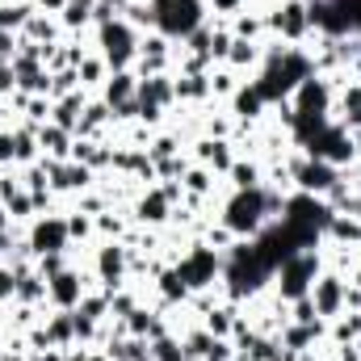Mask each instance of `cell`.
Wrapping results in <instances>:
<instances>
[{
	"mask_svg": "<svg viewBox=\"0 0 361 361\" xmlns=\"http://www.w3.org/2000/svg\"><path fill=\"white\" fill-rule=\"evenodd\" d=\"M85 89H76V92H68V97H59L55 105H51V122L55 126H63L72 139H76V126H80V114H85Z\"/></svg>",
	"mask_w": 361,
	"mask_h": 361,
	"instance_id": "cell-15",
	"label": "cell"
},
{
	"mask_svg": "<svg viewBox=\"0 0 361 361\" xmlns=\"http://www.w3.org/2000/svg\"><path fill=\"white\" fill-rule=\"evenodd\" d=\"M160 294H164V307H177L189 298V286L180 281L177 269H160Z\"/></svg>",
	"mask_w": 361,
	"mask_h": 361,
	"instance_id": "cell-33",
	"label": "cell"
},
{
	"mask_svg": "<svg viewBox=\"0 0 361 361\" xmlns=\"http://www.w3.org/2000/svg\"><path fill=\"white\" fill-rule=\"evenodd\" d=\"M235 240H240V235H235L227 223H219V227H210V231H206V248H214V252H231V248H235Z\"/></svg>",
	"mask_w": 361,
	"mask_h": 361,
	"instance_id": "cell-42",
	"label": "cell"
},
{
	"mask_svg": "<svg viewBox=\"0 0 361 361\" xmlns=\"http://www.w3.org/2000/svg\"><path fill=\"white\" fill-rule=\"evenodd\" d=\"M135 101H139V105H156V109H164V105L177 101V89H173V80H169L164 72H160V76H143L139 89H135Z\"/></svg>",
	"mask_w": 361,
	"mask_h": 361,
	"instance_id": "cell-16",
	"label": "cell"
},
{
	"mask_svg": "<svg viewBox=\"0 0 361 361\" xmlns=\"http://www.w3.org/2000/svg\"><path fill=\"white\" fill-rule=\"evenodd\" d=\"M0 206H4L8 214H13V223H17V219H30V214H34V197H30V189H17V193H13V197H4Z\"/></svg>",
	"mask_w": 361,
	"mask_h": 361,
	"instance_id": "cell-41",
	"label": "cell"
},
{
	"mask_svg": "<svg viewBox=\"0 0 361 361\" xmlns=\"http://www.w3.org/2000/svg\"><path fill=\"white\" fill-rule=\"evenodd\" d=\"M336 105H341V126H345V130H353V126H357V118H361V85H349V89L341 92V101H336Z\"/></svg>",
	"mask_w": 361,
	"mask_h": 361,
	"instance_id": "cell-35",
	"label": "cell"
},
{
	"mask_svg": "<svg viewBox=\"0 0 361 361\" xmlns=\"http://www.w3.org/2000/svg\"><path fill=\"white\" fill-rule=\"evenodd\" d=\"M185 169H189V164H185L180 156H173V160H160V164H156V177L160 180H177V177H185Z\"/></svg>",
	"mask_w": 361,
	"mask_h": 361,
	"instance_id": "cell-50",
	"label": "cell"
},
{
	"mask_svg": "<svg viewBox=\"0 0 361 361\" xmlns=\"http://www.w3.org/2000/svg\"><path fill=\"white\" fill-rule=\"evenodd\" d=\"M197 164L202 169H210V173H231V164H235V152H231V139H202L197 143Z\"/></svg>",
	"mask_w": 361,
	"mask_h": 361,
	"instance_id": "cell-14",
	"label": "cell"
},
{
	"mask_svg": "<svg viewBox=\"0 0 361 361\" xmlns=\"http://www.w3.org/2000/svg\"><path fill=\"white\" fill-rule=\"evenodd\" d=\"M30 17H34V0H4L0 4V30H8V34H21Z\"/></svg>",
	"mask_w": 361,
	"mask_h": 361,
	"instance_id": "cell-24",
	"label": "cell"
},
{
	"mask_svg": "<svg viewBox=\"0 0 361 361\" xmlns=\"http://www.w3.org/2000/svg\"><path fill=\"white\" fill-rule=\"evenodd\" d=\"M38 147H42L47 160H72V135L63 126H55V122L38 126Z\"/></svg>",
	"mask_w": 361,
	"mask_h": 361,
	"instance_id": "cell-18",
	"label": "cell"
},
{
	"mask_svg": "<svg viewBox=\"0 0 361 361\" xmlns=\"http://www.w3.org/2000/svg\"><path fill=\"white\" fill-rule=\"evenodd\" d=\"M135 219H139L143 227H160L164 219H173V206H169V197H164L160 189H147V193L135 202Z\"/></svg>",
	"mask_w": 361,
	"mask_h": 361,
	"instance_id": "cell-17",
	"label": "cell"
},
{
	"mask_svg": "<svg viewBox=\"0 0 361 361\" xmlns=\"http://www.w3.org/2000/svg\"><path fill=\"white\" fill-rule=\"evenodd\" d=\"M47 341H51L55 349H68V345L76 341V315H72V311L47 315Z\"/></svg>",
	"mask_w": 361,
	"mask_h": 361,
	"instance_id": "cell-22",
	"label": "cell"
},
{
	"mask_svg": "<svg viewBox=\"0 0 361 361\" xmlns=\"http://www.w3.org/2000/svg\"><path fill=\"white\" fill-rule=\"evenodd\" d=\"M177 273H180V281L189 286V294H193V290H210V286L219 281V273H223V257H219L214 248L197 244L189 257H180Z\"/></svg>",
	"mask_w": 361,
	"mask_h": 361,
	"instance_id": "cell-5",
	"label": "cell"
},
{
	"mask_svg": "<svg viewBox=\"0 0 361 361\" xmlns=\"http://www.w3.org/2000/svg\"><path fill=\"white\" fill-rule=\"evenodd\" d=\"M92 223H97V231H101V235H109V240H122V231H126V223H122L114 210H109V214H97Z\"/></svg>",
	"mask_w": 361,
	"mask_h": 361,
	"instance_id": "cell-48",
	"label": "cell"
},
{
	"mask_svg": "<svg viewBox=\"0 0 361 361\" xmlns=\"http://www.w3.org/2000/svg\"><path fill=\"white\" fill-rule=\"evenodd\" d=\"M173 89H177V101H206L210 97V72L206 76H180V80H173Z\"/></svg>",
	"mask_w": 361,
	"mask_h": 361,
	"instance_id": "cell-31",
	"label": "cell"
},
{
	"mask_svg": "<svg viewBox=\"0 0 361 361\" xmlns=\"http://www.w3.org/2000/svg\"><path fill=\"white\" fill-rule=\"evenodd\" d=\"M4 361H25V357H21V353H13V357H4Z\"/></svg>",
	"mask_w": 361,
	"mask_h": 361,
	"instance_id": "cell-63",
	"label": "cell"
},
{
	"mask_svg": "<svg viewBox=\"0 0 361 361\" xmlns=\"http://www.w3.org/2000/svg\"><path fill=\"white\" fill-rule=\"evenodd\" d=\"M290 311H294V315H290L294 324H315V319H319V311H315V302H311V294H302V298H294V302H290Z\"/></svg>",
	"mask_w": 361,
	"mask_h": 361,
	"instance_id": "cell-46",
	"label": "cell"
},
{
	"mask_svg": "<svg viewBox=\"0 0 361 361\" xmlns=\"http://www.w3.org/2000/svg\"><path fill=\"white\" fill-rule=\"evenodd\" d=\"M47 298H51L55 311H76L80 298H85V277L76 269H63L55 277H47Z\"/></svg>",
	"mask_w": 361,
	"mask_h": 361,
	"instance_id": "cell-11",
	"label": "cell"
},
{
	"mask_svg": "<svg viewBox=\"0 0 361 361\" xmlns=\"http://www.w3.org/2000/svg\"><path fill=\"white\" fill-rule=\"evenodd\" d=\"M47 173H51V189L55 193H85L92 185V169L76 164V160H47Z\"/></svg>",
	"mask_w": 361,
	"mask_h": 361,
	"instance_id": "cell-12",
	"label": "cell"
},
{
	"mask_svg": "<svg viewBox=\"0 0 361 361\" xmlns=\"http://www.w3.org/2000/svg\"><path fill=\"white\" fill-rule=\"evenodd\" d=\"M269 30V17H257V13H235V25H231V34L235 38H248V42H261V34Z\"/></svg>",
	"mask_w": 361,
	"mask_h": 361,
	"instance_id": "cell-30",
	"label": "cell"
},
{
	"mask_svg": "<svg viewBox=\"0 0 361 361\" xmlns=\"http://www.w3.org/2000/svg\"><path fill=\"white\" fill-rule=\"evenodd\" d=\"M332 336H336V345L357 341V336H361V311H349V319H341V324L332 328Z\"/></svg>",
	"mask_w": 361,
	"mask_h": 361,
	"instance_id": "cell-45",
	"label": "cell"
},
{
	"mask_svg": "<svg viewBox=\"0 0 361 361\" xmlns=\"http://www.w3.org/2000/svg\"><path fill=\"white\" fill-rule=\"evenodd\" d=\"M210 38H214V30H210V25H197V30L185 38V55H206V59H210Z\"/></svg>",
	"mask_w": 361,
	"mask_h": 361,
	"instance_id": "cell-43",
	"label": "cell"
},
{
	"mask_svg": "<svg viewBox=\"0 0 361 361\" xmlns=\"http://www.w3.org/2000/svg\"><path fill=\"white\" fill-rule=\"evenodd\" d=\"M25 361H68V353L63 349H42V353H30Z\"/></svg>",
	"mask_w": 361,
	"mask_h": 361,
	"instance_id": "cell-57",
	"label": "cell"
},
{
	"mask_svg": "<svg viewBox=\"0 0 361 361\" xmlns=\"http://www.w3.org/2000/svg\"><path fill=\"white\" fill-rule=\"evenodd\" d=\"M269 30H277L286 42H302L311 34V13H307V0H281L269 13Z\"/></svg>",
	"mask_w": 361,
	"mask_h": 361,
	"instance_id": "cell-8",
	"label": "cell"
},
{
	"mask_svg": "<svg viewBox=\"0 0 361 361\" xmlns=\"http://www.w3.org/2000/svg\"><path fill=\"white\" fill-rule=\"evenodd\" d=\"M206 332L219 336V341H227V336L235 332V302H227V307H210V311H206Z\"/></svg>",
	"mask_w": 361,
	"mask_h": 361,
	"instance_id": "cell-28",
	"label": "cell"
},
{
	"mask_svg": "<svg viewBox=\"0 0 361 361\" xmlns=\"http://www.w3.org/2000/svg\"><path fill=\"white\" fill-rule=\"evenodd\" d=\"M8 160H13V135L0 130V164H8Z\"/></svg>",
	"mask_w": 361,
	"mask_h": 361,
	"instance_id": "cell-58",
	"label": "cell"
},
{
	"mask_svg": "<svg viewBox=\"0 0 361 361\" xmlns=\"http://www.w3.org/2000/svg\"><path fill=\"white\" fill-rule=\"evenodd\" d=\"M13 55H17V34L0 30V59H4V63H13Z\"/></svg>",
	"mask_w": 361,
	"mask_h": 361,
	"instance_id": "cell-55",
	"label": "cell"
},
{
	"mask_svg": "<svg viewBox=\"0 0 361 361\" xmlns=\"http://www.w3.org/2000/svg\"><path fill=\"white\" fill-rule=\"evenodd\" d=\"M34 8H47V13H63L68 0H34Z\"/></svg>",
	"mask_w": 361,
	"mask_h": 361,
	"instance_id": "cell-59",
	"label": "cell"
},
{
	"mask_svg": "<svg viewBox=\"0 0 361 361\" xmlns=\"http://www.w3.org/2000/svg\"><path fill=\"white\" fill-rule=\"evenodd\" d=\"M55 34H59V25H55L51 17L34 13V17L25 21V30H21L17 38H25V42H38V47H55Z\"/></svg>",
	"mask_w": 361,
	"mask_h": 361,
	"instance_id": "cell-25",
	"label": "cell"
},
{
	"mask_svg": "<svg viewBox=\"0 0 361 361\" xmlns=\"http://www.w3.org/2000/svg\"><path fill=\"white\" fill-rule=\"evenodd\" d=\"M122 21H126L130 30H156V8H152V0H130V4L122 8Z\"/></svg>",
	"mask_w": 361,
	"mask_h": 361,
	"instance_id": "cell-29",
	"label": "cell"
},
{
	"mask_svg": "<svg viewBox=\"0 0 361 361\" xmlns=\"http://www.w3.org/2000/svg\"><path fill=\"white\" fill-rule=\"evenodd\" d=\"M227 177H231L235 189H257V185H265V180H261V169H257V164H244V160H235Z\"/></svg>",
	"mask_w": 361,
	"mask_h": 361,
	"instance_id": "cell-39",
	"label": "cell"
},
{
	"mask_svg": "<svg viewBox=\"0 0 361 361\" xmlns=\"http://www.w3.org/2000/svg\"><path fill=\"white\" fill-rule=\"evenodd\" d=\"M34 160H42L38 130L34 126H17L13 130V164H34Z\"/></svg>",
	"mask_w": 361,
	"mask_h": 361,
	"instance_id": "cell-21",
	"label": "cell"
},
{
	"mask_svg": "<svg viewBox=\"0 0 361 361\" xmlns=\"http://www.w3.org/2000/svg\"><path fill=\"white\" fill-rule=\"evenodd\" d=\"M231 30H214V38H210V63L214 59H227V51H231Z\"/></svg>",
	"mask_w": 361,
	"mask_h": 361,
	"instance_id": "cell-49",
	"label": "cell"
},
{
	"mask_svg": "<svg viewBox=\"0 0 361 361\" xmlns=\"http://www.w3.org/2000/svg\"><path fill=\"white\" fill-rule=\"evenodd\" d=\"M210 169H185V177H180V185H185V193H193V197H202V193H210Z\"/></svg>",
	"mask_w": 361,
	"mask_h": 361,
	"instance_id": "cell-40",
	"label": "cell"
},
{
	"mask_svg": "<svg viewBox=\"0 0 361 361\" xmlns=\"http://www.w3.org/2000/svg\"><path fill=\"white\" fill-rule=\"evenodd\" d=\"M206 4H210L214 13H244V4H248V0H206Z\"/></svg>",
	"mask_w": 361,
	"mask_h": 361,
	"instance_id": "cell-56",
	"label": "cell"
},
{
	"mask_svg": "<svg viewBox=\"0 0 361 361\" xmlns=\"http://www.w3.org/2000/svg\"><path fill=\"white\" fill-rule=\"evenodd\" d=\"M76 72H80V89H92V85H105V80H109V76H105L109 63H105L101 55H85V59L76 63Z\"/></svg>",
	"mask_w": 361,
	"mask_h": 361,
	"instance_id": "cell-32",
	"label": "cell"
},
{
	"mask_svg": "<svg viewBox=\"0 0 361 361\" xmlns=\"http://www.w3.org/2000/svg\"><path fill=\"white\" fill-rule=\"evenodd\" d=\"M13 294H17V273L8 265H0V302H8Z\"/></svg>",
	"mask_w": 361,
	"mask_h": 361,
	"instance_id": "cell-53",
	"label": "cell"
},
{
	"mask_svg": "<svg viewBox=\"0 0 361 361\" xmlns=\"http://www.w3.org/2000/svg\"><path fill=\"white\" fill-rule=\"evenodd\" d=\"M92 227H97V223H92L85 210H72V214H68V235H72V240H85V235H92Z\"/></svg>",
	"mask_w": 361,
	"mask_h": 361,
	"instance_id": "cell-47",
	"label": "cell"
},
{
	"mask_svg": "<svg viewBox=\"0 0 361 361\" xmlns=\"http://www.w3.org/2000/svg\"><path fill=\"white\" fill-rule=\"evenodd\" d=\"M76 315H85V319H92V324H101V319L109 315V298H105V290H101V294H85L80 307H76Z\"/></svg>",
	"mask_w": 361,
	"mask_h": 361,
	"instance_id": "cell-38",
	"label": "cell"
},
{
	"mask_svg": "<svg viewBox=\"0 0 361 361\" xmlns=\"http://www.w3.org/2000/svg\"><path fill=\"white\" fill-rule=\"evenodd\" d=\"M152 8H156V34H164L169 42H185L197 25H206L202 21V8H206V0H152Z\"/></svg>",
	"mask_w": 361,
	"mask_h": 361,
	"instance_id": "cell-3",
	"label": "cell"
},
{
	"mask_svg": "<svg viewBox=\"0 0 361 361\" xmlns=\"http://www.w3.org/2000/svg\"><path fill=\"white\" fill-rule=\"evenodd\" d=\"M349 286H357V290H361V269H357V273H353V281H349Z\"/></svg>",
	"mask_w": 361,
	"mask_h": 361,
	"instance_id": "cell-62",
	"label": "cell"
},
{
	"mask_svg": "<svg viewBox=\"0 0 361 361\" xmlns=\"http://www.w3.org/2000/svg\"><path fill=\"white\" fill-rule=\"evenodd\" d=\"M105 122H114V109H109L105 101H89V105H85V114H80L76 139H97V130H101Z\"/></svg>",
	"mask_w": 361,
	"mask_h": 361,
	"instance_id": "cell-23",
	"label": "cell"
},
{
	"mask_svg": "<svg viewBox=\"0 0 361 361\" xmlns=\"http://www.w3.org/2000/svg\"><path fill=\"white\" fill-rule=\"evenodd\" d=\"M109 156H114V147H105V143H97V139H72V160L76 164H85V169H109Z\"/></svg>",
	"mask_w": 361,
	"mask_h": 361,
	"instance_id": "cell-19",
	"label": "cell"
},
{
	"mask_svg": "<svg viewBox=\"0 0 361 361\" xmlns=\"http://www.w3.org/2000/svg\"><path fill=\"white\" fill-rule=\"evenodd\" d=\"M0 361H4V357H0Z\"/></svg>",
	"mask_w": 361,
	"mask_h": 361,
	"instance_id": "cell-64",
	"label": "cell"
},
{
	"mask_svg": "<svg viewBox=\"0 0 361 361\" xmlns=\"http://www.w3.org/2000/svg\"><path fill=\"white\" fill-rule=\"evenodd\" d=\"M68 244H72V235H68V219L63 214H47V219H38L30 227V252H34V261L47 257V252H68Z\"/></svg>",
	"mask_w": 361,
	"mask_h": 361,
	"instance_id": "cell-7",
	"label": "cell"
},
{
	"mask_svg": "<svg viewBox=\"0 0 361 361\" xmlns=\"http://www.w3.org/2000/svg\"><path fill=\"white\" fill-rule=\"evenodd\" d=\"M173 42L164 38V34H152V38H139V80L143 76H160L164 68H169V51Z\"/></svg>",
	"mask_w": 361,
	"mask_h": 361,
	"instance_id": "cell-13",
	"label": "cell"
},
{
	"mask_svg": "<svg viewBox=\"0 0 361 361\" xmlns=\"http://www.w3.org/2000/svg\"><path fill=\"white\" fill-rule=\"evenodd\" d=\"M290 177L298 180V189H302V193L324 197V193L341 180V169H332L328 160H302V164H290Z\"/></svg>",
	"mask_w": 361,
	"mask_h": 361,
	"instance_id": "cell-10",
	"label": "cell"
},
{
	"mask_svg": "<svg viewBox=\"0 0 361 361\" xmlns=\"http://www.w3.org/2000/svg\"><path fill=\"white\" fill-rule=\"evenodd\" d=\"M265 219H269V210H265V185H257V189H235L231 202L223 206V223H227L240 240H244V235H261Z\"/></svg>",
	"mask_w": 361,
	"mask_h": 361,
	"instance_id": "cell-2",
	"label": "cell"
},
{
	"mask_svg": "<svg viewBox=\"0 0 361 361\" xmlns=\"http://www.w3.org/2000/svg\"><path fill=\"white\" fill-rule=\"evenodd\" d=\"M135 89H139V76L135 72H114L109 80H105V105L109 109H118V105H126V101H135Z\"/></svg>",
	"mask_w": 361,
	"mask_h": 361,
	"instance_id": "cell-20",
	"label": "cell"
},
{
	"mask_svg": "<svg viewBox=\"0 0 361 361\" xmlns=\"http://www.w3.org/2000/svg\"><path fill=\"white\" fill-rule=\"evenodd\" d=\"M38 273H42V277L63 273V252H47V257H38Z\"/></svg>",
	"mask_w": 361,
	"mask_h": 361,
	"instance_id": "cell-52",
	"label": "cell"
},
{
	"mask_svg": "<svg viewBox=\"0 0 361 361\" xmlns=\"http://www.w3.org/2000/svg\"><path fill=\"white\" fill-rule=\"evenodd\" d=\"M345 290H349V281H345L341 273H319V277H315L311 302H315L319 319H341V311H345Z\"/></svg>",
	"mask_w": 361,
	"mask_h": 361,
	"instance_id": "cell-9",
	"label": "cell"
},
{
	"mask_svg": "<svg viewBox=\"0 0 361 361\" xmlns=\"http://www.w3.org/2000/svg\"><path fill=\"white\" fill-rule=\"evenodd\" d=\"M8 227H13V214H8V210L0 206V235H8Z\"/></svg>",
	"mask_w": 361,
	"mask_h": 361,
	"instance_id": "cell-61",
	"label": "cell"
},
{
	"mask_svg": "<svg viewBox=\"0 0 361 361\" xmlns=\"http://www.w3.org/2000/svg\"><path fill=\"white\" fill-rule=\"evenodd\" d=\"M139 30H130L122 17H114L109 25H97V47L101 59L109 63V72H130V63L139 59Z\"/></svg>",
	"mask_w": 361,
	"mask_h": 361,
	"instance_id": "cell-1",
	"label": "cell"
},
{
	"mask_svg": "<svg viewBox=\"0 0 361 361\" xmlns=\"http://www.w3.org/2000/svg\"><path fill=\"white\" fill-rule=\"evenodd\" d=\"M80 89V72L76 68H63V72H51V101L68 97V92Z\"/></svg>",
	"mask_w": 361,
	"mask_h": 361,
	"instance_id": "cell-37",
	"label": "cell"
},
{
	"mask_svg": "<svg viewBox=\"0 0 361 361\" xmlns=\"http://www.w3.org/2000/svg\"><path fill=\"white\" fill-rule=\"evenodd\" d=\"M143 152H147V160H152V164H160V160H173V156H177V139H173V135H160V139H152Z\"/></svg>",
	"mask_w": 361,
	"mask_h": 361,
	"instance_id": "cell-44",
	"label": "cell"
},
{
	"mask_svg": "<svg viewBox=\"0 0 361 361\" xmlns=\"http://www.w3.org/2000/svg\"><path fill=\"white\" fill-rule=\"evenodd\" d=\"M210 92H235V76H231V68L227 72H210Z\"/></svg>",
	"mask_w": 361,
	"mask_h": 361,
	"instance_id": "cell-51",
	"label": "cell"
},
{
	"mask_svg": "<svg viewBox=\"0 0 361 361\" xmlns=\"http://www.w3.org/2000/svg\"><path fill=\"white\" fill-rule=\"evenodd\" d=\"M147 353H152V361H189L185 345H180V341H173L169 332H164V336H156V341L147 345Z\"/></svg>",
	"mask_w": 361,
	"mask_h": 361,
	"instance_id": "cell-36",
	"label": "cell"
},
{
	"mask_svg": "<svg viewBox=\"0 0 361 361\" xmlns=\"http://www.w3.org/2000/svg\"><path fill=\"white\" fill-rule=\"evenodd\" d=\"M227 68H257L261 63V42H248V38H231V51L223 59Z\"/></svg>",
	"mask_w": 361,
	"mask_h": 361,
	"instance_id": "cell-27",
	"label": "cell"
},
{
	"mask_svg": "<svg viewBox=\"0 0 361 361\" xmlns=\"http://www.w3.org/2000/svg\"><path fill=\"white\" fill-rule=\"evenodd\" d=\"M231 105H235V114H240L244 122H252V118H261V109H265L269 101L261 97V89H257V85H248V89H235V92H231Z\"/></svg>",
	"mask_w": 361,
	"mask_h": 361,
	"instance_id": "cell-26",
	"label": "cell"
},
{
	"mask_svg": "<svg viewBox=\"0 0 361 361\" xmlns=\"http://www.w3.org/2000/svg\"><path fill=\"white\" fill-rule=\"evenodd\" d=\"M17 92V76H13V63H0V97H13Z\"/></svg>",
	"mask_w": 361,
	"mask_h": 361,
	"instance_id": "cell-54",
	"label": "cell"
},
{
	"mask_svg": "<svg viewBox=\"0 0 361 361\" xmlns=\"http://www.w3.org/2000/svg\"><path fill=\"white\" fill-rule=\"evenodd\" d=\"M92 8H97V0H68V8L59 13V21H63L68 30H85L92 21Z\"/></svg>",
	"mask_w": 361,
	"mask_h": 361,
	"instance_id": "cell-34",
	"label": "cell"
},
{
	"mask_svg": "<svg viewBox=\"0 0 361 361\" xmlns=\"http://www.w3.org/2000/svg\"><path fill=\"white\" fill-rule=\"evenodd\" d=\"M126 269H130V248H122L118 240H109L105 248H97L92 273H97V281H101V290H105V294L122 290V281H126Z\"/></svg>",
	"mask_w": 361,
	"mask_h": 361,
	"instance_id": "cell-6",
	"label": "cell"
},
{
	"mask_svg": "<svg viewBox=\"0 0 361 361\" xmlns=\"http://www.w3.org/2000/svg\"><path fill=\"white\" fill-rule=\"evenodd\" d=\"M315 277H319V257H315V252H294V257L281 265V281H277L281 302H294V298L311 294Z\"/></svg>",
	"mask_w": 361,
	"mask_h": 361,
	"instance_id": "cell-4",
	"label": "cell"
},
{
	"mask_svg": "<svg viewBox=\"0 0 361 361\" xmlns=\"http://www.w3.org/2000/svg\"><path fill=\"white\" fill-rule=\"evenodd\" d=\"M341 361H361V349H353V345H341Z\"/></svg>",
	"mask_w": 361,
	"mask_h": 361,
	"instance_id": "cell-60",
	"label": "cell"
}]
</instances>
